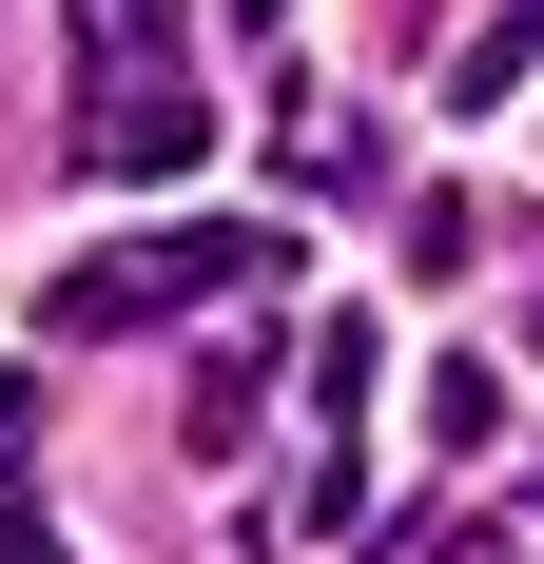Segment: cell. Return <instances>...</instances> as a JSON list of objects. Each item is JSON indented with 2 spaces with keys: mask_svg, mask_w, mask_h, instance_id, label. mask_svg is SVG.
Listing matches in <instances>:
<instances>
[{
  "mask_svg": "<svg viewBox=\"0 0 544 564\" xmlns=\"http://www.w3.org/2000/svg\"><path fill=\"white\" fill-rule=\"evenodd\" d=\"M253 273H272V234H253V215L137 234V253H98V273H58V350H98V332H156V312H195V292H253Z\"/></svg>",
  "mask_w": 544,
  "mask_h": 564,
  "instance_id": "obj_1",
  "label": "cell"
},
{
  "mask_svg": "<svg viewBox=\"0 0 544 564\" xmlns=\"http://www.w3.org/2000/svg\"><path fill=\"white\" fill-rule=\"evenodd\" d=\"M78 156H98V175H195V156H215V98H195V78H137V98L78 117Z\"/></svg>",
  "mask_w": 544,
  "mask_h": 564,
  "instance_id": "obj_2",
  "label": "cell"
},
{
  "mask_svg": "<svg viewBox=\"0 0 544 564\" xmlns=\"http://www.w3.org/2000/svg\"><path fill=\"white\" fill-rule=\"evenodd\" d=\"M525 78H544V0H505L487 40H467V78H447V98H467V117H505V98H525Z\"/></svg>",
  "mask_w": 544,
  "mask_h": 564,
  "instance_id": "obj_3",
  "label": "cell"
},
{
  "mask_svg": "<svg viewBox=\"0 0 544 564\" xmlns=\"http://www.w3.org/2000/svg\"><path fill=\"white\" fill-rule=\"evenodd\" d=\"M389 390V332L370 312H312V409H370Z\"/></svg>",
  "mask_w": 544,
  "mask_h": 564,
  "instance_id": "obj_4",
  "label": "cell"
},
{
  "mask_svg": "<svg viewBox=\"0 0 544 564\" xmlns=\"http://www.w3.org/2000/svg\"><path fill=\"white\" fill-rule=\"evenodd\" d=\"M487 429H505V370H428V448L467 467V448H487Z\"/></svg>",
  "mask_w": 544,
  "mask_h": 564,
  "instance_id": "obj_5",
  "label": "cell"
},
{
  "mask_svg": "<svg viewBox=\"0 0 544 564\" xmlns=\"http://www.w3.org/2000/svg\"><path fill=\"white\" fill-rule=\"evenodd\" d=\"M0 564H58V525H40V487L0 467Z\"/></svg>",
  "mask_w": 544,
  "mask_h": 564,
  "instance_id": "obj_6",
  "label": "cell"
}]
</instances>
